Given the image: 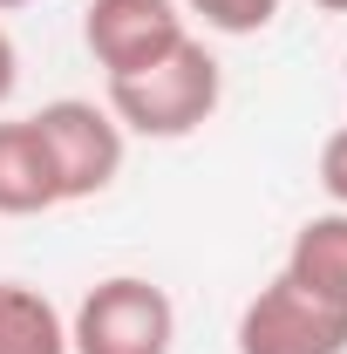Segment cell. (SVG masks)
I'll return each instance as SVG.
<instances>
[{"label": "cell", "mask_w": 347, "mask_h": 354, "mask_svg": "<svg viewBox=\"0 0 347 354\" xmlns=\"http://www.w3.org/2000/svg\"><path fill=\"white\" fill-rule=\"evenodd\" d=\"M279 272H286L293 286H306L313 300L347 307V212H313V218L293 232Z\"/></svg>", "instance_id": "cell-7"}, {"label": "cell", "mask_w": 347, "mask_h": 354, "mask_svg": "<svg viewBox=\"0 0 347 354\" xmlns=\"http://www.w3.org/2000/svg\"><path fill=\"white\" fill-rule=\"evenodd\" d=\"M232 348L238 354H347V307L313 300L306 286H293L279 272L238 307Z\"/></svg>", "instance_id": "cell-4"}, {"label": "cell", "mask_w": 347, "mask_h": 354, "mask_svg": "<svg viewBox=\"0 0 347 354\" xmlns=\"http://www.w3.org/2000/svg\"><path fill=\"white\" fill-rule=\"evenodd\" d=\"M14 88H21V48H14V35L0 28V109L14 102Z\"/></svg>", "instance_id": "cell-11"}, {"label": "cell", "mask_w": 347, "mask_h": 354, "mask_svg": "<svg viewBox=\"0 0 347 354\" xmlns=\"http://www.w3.org/2000/svg\"><path fill=\"white\" fill-rule=\"evenodd\" d=\"M35 130H41L48 171H55V198L62 205H82V198H102L116 177H123V157H130V136L109 116V102H88V95H55L35 109Z\"/></svg>", "instance_id": "cell-3"}, {"label": "cell", "mask_w": 347, "mask_h": 354, "mask_svg": "<svg viewBox=\"0 0 347 354\" xmlns=\"http://www.w3.org/2000/svg\"><path fill=\"white\" fill-rule=\"evenodd\" d=\"M177 348V300L143 272L95 279L68 313V354H171Z\"/></svg>", "instance_id": "cell-2"}, {"label": "cell", "mask_w": 347, "mask_h": 354, "mask_svg": "<svg viewBox=\"0 0 347 354\" xmlns=\"http://www.w3.org/2000/svg\"><path fill=\"white\" fill-rule=\"evenodd\" d=\"M55 171L35 116H0V218H41L55 212Z\"/></svg>", "instance_id": "cell-6"}, {"label": "cell", "mask_w": 347, "mask_h": 354, "mask_svg": "<svg viewBox=\"0 0 347 354\" xmlns=\"http://www.w3.org/2000/svg\"><path fill=\"white\" fill-rule=\"evenodd\" d=\"M320 191H327L334 212H347V123L320 143Z\"/></svg>", "instance_id": "cell-10"}, {"label": "cell", "mask_w": 347, "mask_h": 354, "mask_svg": "<svg viewBox=\"0 0 347 354\" xmlns=\"http://www.w3.org/2000/svg\"><path fill=\"white\" fill-rule=\"evenodd\" d=\"M313 7H320V14H347V0H313Z\"/></svg>", "instance_id": "cell-12"}, {"label": "cell", "mask_w": 347, "mask_h": 354, "mask_svg": "<svg viewBox=\"0 0 347 354\" xmlns=\"http://www.w3.org/2000/svg\"><path fill=\"white\" fill-rule=\"evenodd\" d=\"M191 41V21L177 0H88L82 7V48L95 55L102 82L136 75Z\"/></svg>", "instance_id": "cell-5"}, {"label": "cell", "mask_w": 347, "mask_h": 354, "mask_svg": "<svg viewBox=\"0 0 347 354\" xmlns=\"http://www.w3.org/2000/svg\"><path fill=\"white\" fill-rule=\"evenodd\" d=\"M177 7H184V21H205L212 35L245 41V35H265V28L279 21L286 0H177Z\"/></svg>", "instance_id": "cell-9"}, {"label": "cell", "mask_w": 347, "mask_h": 354, "mask_svg": "<svg viewBox=\"0 0 347 354\" xmlns=\"http://www.w3.org/2000/svg\"><path fill=\"white\" fill-rule=\"evenodd\" d=\"M0 354H68V313L28 279H0Z\"/></svg>", "instance_id": "cell-8"}, {"label": "cell", "mask_w": 347, "mask_h": 354, "mask_svg": "<svg viewBox=\"0 0 347 354\" xmlns=\"http://www.w3.org/2000/svg\"><path fill=\"white\" fill-rule=\"evenodd\" d=\"M102 102H109V116L123 123V136L184 143V136H198L218 116V102H225V68H218L212 48L191 35V41L171 48L164 62H150V68H136V75H116Z\"/></svg>", "instance_id": "cell-1"}, {"label": "cell", "mask_w": 347, "mask_h": 354, "mask_svg": "<svg viewBox=\"0 0 347 354\" xmlns=\"http://www.w3.org/2000/svg\"><path fill=\"white\" fill-rule=\"evenodd\" d=\"M14 7H41V0H0V14H14Z\"/></svg>", "instance_id": "cell-13"}]
</instances>
